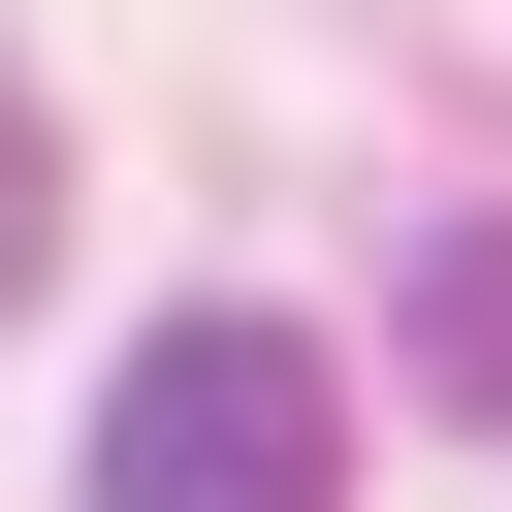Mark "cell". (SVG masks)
<instances>
[{"label": "cell", "instance_id": "6da1fadb", "mask_svg": "<svg viewBox=\"0 0 512 512\" xmlns=\"http://www.w3.org/2000/svg\"><path fill=\"white\" fill-rule=\"evenodd\" d=\"M320 480H352L320 320H160V352L96 384V512H320Z\"/></svg>", "mask_w": 512, "mask_h": 512}, {"label": "cell", "instance_id": "7a4b0ae2", "mask_svg": "<svg viewBox=\"0 0 512 512\" xmlns=\"http://www.w3.org/2000/svg\"><path fill=\"white\" fill-rule=\"evenodd\" d=\"M384 352H416L448 416H512V192H480V224H416V288H384Z\"/></svg>", "mask_w": 512, "mask_h": 512}, {"label": "cell", "instance_id": "3957f363", "mask_svg": "<svg viewBox=\"0 0 512 512\" xmlns=\"http://www.w3.org/2000/svg\"><path fill=\"white\" fill-rule=\"evenodd\" d=\"M32 224H64V160H32V64H0V288H32Z\"/></svg>", "mask_w": 512, "mask_h": 512}]
</instances>
